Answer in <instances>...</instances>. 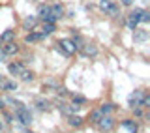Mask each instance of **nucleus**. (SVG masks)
Returning a JSON list of instances; mask_svg holds the SVG:
<instances>
[{
  "label": "nucleus",
  "mask_w": 150,
  "mask_h": 133,
  "mask_svg": "<svg viewBox=\"0 0 150 133\" xmlns=\"http://www.w3.org/2000/svg\"><path fill=\"white\" fill-rule=\"evenodd\" d=\"M101 116H103V115H101V112H100V109H96V111L92 112V116H90V122H92V124H96V122L100 120Z\"/></svg>",
  "instance_id": "21"
},
{
  "label": "nucleus",
  "mask_w": 150,
  "mask_h": 133,
  "mask_svg": "<svg viewBox=\"0 0 150 133\" xmlns=\"http://www.w3.org/2000/svg\"><path fill=\"white\" fill-rule=\"evenodd\" d=\"M38 32H40L41 36H49V34H53L54 32V23H49V21H43V25H41L40 28H38Z\"/></svg>",
  "instance_id": "11"
},
{
  "label": "nucleus",
  "mask_w": 150,
  "mask_h": 133,
  "mask_svg": "<svg viewBox=\"0 0 150 133\" xmlns=\"http://www.w3.org/2000/svg\"><path fill=\"white\" fill-rule=\"evenodd\" d=\"M143 13H144V9H133V11L128 15V26L131 30L137 28V25L141 23V19H143Z\"/></svg>",
  "instance_id": "5"
},
{
  "label": "nucleus",
  "mask_w": 150,
  "mask_h": 133,
  "mask_svg": "<svg viewBox=\"0 0 150 133\" xmlns=\"http://www.w3.org/2000/svg\"><path fill=\"white\" fill-rule=\"evenodd\" d=\"M96 126H98V129H100L101 133H109L115 129V118H112L111 115H103L100 120L96 122Z\"/></svg>",
  "instance_id": "3"
},
{
  "label": "nucleus",
  "mask_w": 150,
  "mask_h": 133,
  "mask_svg": "<svg viewBox=\"0 0 150 133\" xmlns=\"http://www.w3.org/2000/svg\"><path fill=\"white\" fill-rule=\"evenodd\" d=\"M2 129H4V122L0 120V131H2Z\"/></svg>",
  "instance_id": "27"
},
{
  "label": "nucleus",
  "mask_w": 150,
  "mask_h": 133,
  "mask_svg": "<svg viewBox=\"0 0 150 133\" xmlns=\"http://www.w3.org/2000/svg\"><path fill=\"white\" fill-rule=\"evenodd\" d=\"M23 69H25V64H23V62H11L8 66L9 75H13V77H19V75L23 73Z\"/></svg>",
  "instance_id": "9"
},
{
  "label": "nucleus",
  "mask_w": 150,
  "mask_h": 133,
  "mask_svg": "<svg viewBox=\"0 0 150 133\" xmlns=\"http://www.w3.org/2000/svg\"><path fill=\"white\" fill-rule=\"evenodd\" d=\"M19 51V47H17V43L15 41H6V43L2 45V53L6 54V56H11V54H15Z\"/></svg>",
  "instance_id": "10"
},
{
  "label": "nucleus",
  "mask_w": 150,
  "mask_h": 133,
  "mask_svg": "<svg viewBox=\"0 0 150 133\" xmlns=\"http://www.w3.org/2000/svg\"><path fill=\"white\" fill-rule=\"evenodd\" d=\"M84 101H86V99H84L83 96H73V103H75V105H77V103H84Z\"/></svg>",
  "instance_id": "23"
},
{
  "label": "nucleus",
  "mask_w": 150,
  "mask_h": 133,
  "mask_svg": "<svg viewBox=\"0 0 150 133\" xmlns=\"http://www.w3.org/2000/svg\"><path fill=\"white\" fill-rule=\"evenodd\" d=\"M100 8H101V11L107 13V15H112V17L118 15V6H116L112 0H100Z\"/></svg>",
  "instance_id": "4"
},
{
  "label": "nucleus",
  "mask_w": 150,
  "mask_h": 133,
  "mask_svg": "<svg viewBox=\"0 0 150 133\" xmlns=\"http://www.w3.org/2000/svg\"><path fill=\"white\" fill-rule=\"evenodd\" d=\"M112 111H115V103H103V105L100 107L101 115H111Z\"/></svg>",
  "instance_id": "17"
},
{
  "label": "nucleus",
  "mask_w": 150,
  "mask_h": 133,
  "mask_svg": "<svg viewBox=\"0 0 150 133\" xmlns=\"http://www.w3.org/2000/svg\"><path fill=\"white\" fill-rule=\"evenodd\" d=\"M2 86L6 88V90H9V92H11V90H17V84L15 83H2Z\"/></svg>",
  "instance_id": "22"
},
{
  "label": "nucleus",
  "mask_w": 150,
  "mask_h": 133,
  "mask_svg": "<svg viewBox=\"0 0 150 133\" xmlns=\"http://www.w3.org/2000/svg\"><path fill=\"white\" fill-rule=\"evenodd\" d=\"M122 4H124V6H131V4H133V0H122Z\"/></svg>",
  "instance_id": "25"
},
{
  "label": "nucleus",
  "mask_w": 150,
  "mask_h": 133,
  "mask_svg": "<svg viewBox=\"0 0 150 133\" xmlns=\"http://www.w3.org/2000/svg\"><path fill=\"white\" fill-rule=\"evenodd\" d=\"M23 26H25V28H34V26H36V17H28V19H25Z\"/></svg>",
  "instance_id": "20"
},
{
  "label": "nucleus",
  "mask_w": 150,
  "mask_h": 133,
  "mask_svg": "<svg viewBox=\"0 0 150 133\" xmlns=\"http://www.w3.org/2000/svg\"><path fill=\"white\" fill-rule=\"evenodd\" d=\"M4 58H6V54H4V53H2V51H0V62H2V60H4Z\"/></svg>",
  "instance_id": "26"
},
{
  "label": "nucleus",
  "mask_w": 150,
  "mask_h": 133,
  "mask_svg": "<svg viewBox=\"0 0 150 133\" xmlns=\"http://www.w3.org/2000/svg\"><path fill=\"white\" fill-rule=\"evenodd\" d=\"M150 21V15H148V11H144L143 13V19H141V23H148Z\"/></svg>",
  "instance_id": "24"
},
{
  "label": "nucleus",
  "mask_w": 150,
  "mask_h": 133,
  "mask_svg": "<svg viewBox=\"0 0 150 133\" xmlns=\"http://www.w3.org/2000/svg\"><path fill=\"white\" fill-rule=\"evenodd\" d=\"M68 124L73 126V127H79V126L83 124V118L79 116V115H68Z\"/></svg>",
  "instance_id": "14"
},
{
  "label": "nucleus",
  "mask_w": 150,
  "mask_h": 133,
  "mask_svg": "<svg viewBox=\"0 0 150 133\" xmlns=\"http://www.w3.org/2000/svg\"><path fill=\"white\" fill-rule=\"evenodd\" d=\"M41 37L43 36H41L40 32H32V34H28L25 40H26V43H32V41H38V40H41Z\"/></svg>",
  "instance_id": "19"
},
{
  "label": "nucleus",
  "mask_w": 150,
  "mask_h": 133,
  "mask_svg": "<svg viewBox=\"0 0 150 133\" xmlns=\"http://www.w3.org/2000/svg\"><path fill=\"white\" fill-rule=\"evenodd\" d=\"M19 77H21V81H25V83H28V81H32L34 79V73H32V71H28L26 68L23 69V73L19 75Z\"/></svg>",
  "instance_id": "18"
},
{
  "label": "nucleus",
  "mask_w": 150,
  "mask_h": 133,
  "mask_svg": "<svg viewBox=\"0 0 150 133\" xmlns=\"http://www.w3.org/2000/svg\"><path fill=\"white\" fill-rule=\"evenodd\" d=\"M143 98H144V92H133L131 96L128 98V105L129 107H141V103H143Z\"/></svg>",
  "instance_id": "7"
},
{
  "label": "nucleus",
  "mask_w": 150,
  "mask_h": 133,
  "mask_svg": "<svg viewBox=\"0 0 150 133\" xmlns=\"http://www.w3.org/2000/svg\"><path fill=\"white\" fill-rule=\"evenodd\" d=\"M77 51H81L83 56H90V58H94V56L98 54V47L94 43H83L77 47Z\"/></svg>",
  "instance_id": "6"
},
{
  "label": "nucleus",
  "mask_w": 150,
  "mask_h": 133,
  "mask_svg": "<svg viewBox=\"0 0 150 133\" xmlns=\"http://www.w3.org/2000/svg\"><path fill=\"white\" fill-rule=\"evenodd\" d=\"M36 107L40 109V111H49V109H51V101H49V99H43V98H38L36 99Z\"/></svg>",
  "instance_id": "13"
},
{
  "label": "nucleus",
  "mask_w": 150,
  "mask_h": 133,
  "mask_svg": "<svg viewBox=\"0 0 150 133\" xmlns=\"http://www.w3.org/2000/svg\"><path fill=\"white\" fill-rule=\"evenodd\" d=\"M56 49H58L64 56H71L75 51H77V43H75L73 40H68V37H64V40H60L58 43H56Z\"/></svg>",
  "instance_id": "1"
},
{
  "label": "nucleus",
  "mask_w": 150,
  "mask_h": 133,
  "mask_svg": "<svg viewBox=\"0 0 150 133\" xmlns=\"http://www.w3.org/2000/svg\"><path fill=\"white\" fill-rule=\"evenodd\" d=\"M133 40L137 41V43H143V41H146L148 40V32L146 30H143V28H133Z\"/></svg>",
  "instance_id": "12"
},
{
  "label": "nucleus",
  "mask_w": 150,
  "mask_h": 133,
  "mask_svg": "<svg viewBox=\"0 0 150 133\" xmlns=\"http://www.w3.org/2000/svg\"><path fill=\"white\" fill-rule=\"evenodd\" d=\"M13 37H15V32H13V30H6L2 36H0V43H6V41H13Z\"/></svg>",
  "instance_id": "15"
},
{
  "label": "nucleus",
  "mask_w": 150,
  "mask_h": 133,
  "mask_svg": "<svg viewBox=\"0 0 150 133\" xmlns=\"http://www.w3.org/2000/svg\"><path fill=\"white\" fill-rule=\"evenodd\" d=\"M122 126H124L128 131H131V133H137V129H139L137 124H135L133 120H124V122H122Z\"/></svg>",
  "instance_id": "16"
},
{
  "label": "nucleus",
  "mask_w": 150,
  "mask_h": 133,
  "mask_svg": "<svg viewBox=\"0 0 150 133\" xmlns=\"http://www.w3.org/2000/svg\"><path fill=\"white\" fill-rule=\"evenodd\" d=\"M15 118L21 122V124H25V126H30V124H32V115H30V111H28L25 105H21V103L15 107Z\"/></svg>",
  "instance_id": "2"
},
{
  "label": "nucleus",
  "mask_w": 150,
  "mask_h": 133,
  "mask_svg": "<svg viewBox=\"0 0 150 133\" xmlns=\"http://www.w3.org/2000/svg\"><path fill=\"white\" fill-rule=\"evenodd\" d=\"M2 83H4V81H2V75H0V84H2Z\"/></svg>",
  "instance_id": "28"
},
{
  "label": "nucleus",
  "mask_w": 150,
  "mask_h": 133,
  "mask_svg": "<svg viewBox=\"0 0 150 133\" xmlns=\"http://www.w3.org/2000/svg\"><path fill=\"white\" fill-rule=\"evenodd\" d=\"M49 15H51V21H56V19H60L64 15V8L60 6V4H53V6H49Z\"/></svg>",
  "instance_id": "8"
}]
</instances>
